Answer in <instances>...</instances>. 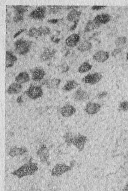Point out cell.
Here are the masks:
<instances>
[{
    "label": "cell",
    "mask_w": 128,
    "mask_h": 191,
    "mask_svg": "<svg viewBox=\"0 0 128 191\" xmlns=\"http://www.w3.org/2000/svg\"><path fill=\"white\" fill-rule=\"evenodd\" d=\"M92 65L88 62H85L82 64L78 68V72L81 73H83L88 72L92 68Z\"/></svg>",
    "instance_id": "cell-26"
},
{
    "label": "cell",
    "mask_w": 128,
    "mask_h": 191,
    "mask_svg": "<svg viewBox=\"0 0 128 191\" xmlns=\"http://www.w3.org/2000/svg\"><path fill=\"white\" fill-rule=\"evenodd\" d=\"M73 98L76 100H87L89 98V94L87 92L82 90V88H79L77 91L73 94Z\"/></svg>",
    "instance_id": "cell-13"
},
{
    "label": "cell",
    "mask_w": 128,
    "mask_h": 191,
    "mask_svg": "<svg viewBox=\"0 0 128 191\" xmlns=\"http://www.w3.org/2000/svg\"><path fill=\"white\" fill-rule=\"evenodd\" d=\"M15 80L17 83L20 84H24L30 81V77L27 72H21L16 77Z\"/></svg>",
    "instance_id": "cell-21"
},
{
    "label": "cell",
    "mask_w": 128,
    "mask_h": 191,
    "mask_svg": "<svg viewBox=\"0 0 128 191\" xmlns=\"http://www.w3.org/2000/svg\"><path fill=\"white\" fill-rule=\"evenodd\" d=\"M121 51H122L121 48H117L113 51L112 53V55L113 56H115L116 55H117L118 54L120 53Z\"/></svg>",
    "instance_id": "cell-37"
},
{
    "label": "cell",
    "mask_w": 128,
    "mask_h": 191,
    "mask_svg": "<svg viewBox=\"0 0 128 191\" xmlns=\"http://www.w3.org/2000/svg\"><path fill=\"white\" fill-rule=\"evenodd\" d=\"M38 169L37 163H34L30 160L28 163H25L18 169L12 172L11 174L20 179L25 176L34 175Z\"/></svg>",
    "instance_id": "cell-1"
},
{
    "label": "cell",
    "mask_w": 128,
    "mask_h": 191,
    "mask_svg": "<svg viewBox=\"0 0 128 191\" xmlns=\"http://www.w3.org/2000/svg\"><path fill=\"white\" fill-rule=\"evenodd\" d=\"M101 109V106L99 104L89 102L85 107V113L89 115H94L98 113Z\"/></svg>",
    "instance_id": "cell-10"
},
{
    "label": "cell",
    "mask_w": 128,
    "mask_h": 191,
    "mask_svg": "<svg viewBox=\"0 0 128 191\" xmlns=\"http://www.w3.org/2000/svg\"><path fill=\"white\" fill-rule=\"evenodd\" d=\"M103 78V75L100 73H95L93 74H88L82 79V81L85 84L91 85L96 84Z\"/></svg>",
    "instance_id": "cell-7"
},
{
    "label": "cell",
    "mask_w": 128,
    "mask_h": 191,
    "mask_svg": "<svg viewBox=\"0 0 128 191\" xmlns=\"http://www.w3.org/2000/svg\"><path fill=\"white\" fill-rule=\"evenodd\" d=\"M24 93L28 96L30 100H32L39 99L43 94L42 86L34 85H31L28 89L24 92Z\"/></svg>",
    "instance_id": "cell-2"
},
{
    "label": "cell",
    "mask_w": 128,
    "mask_h": 191,
    "mask_svg": "<svg viewBox=\"0 0 128 191\" xmlns=\"http://www.w3.org/2000/svg\"><path fill=\"white\" fill-rule=\"evenodd\" d=\"M111 16H109V14L103 13L96 16L94 18V20L99 25H101L107 23L111 20Z\"/></svg>",
    "instance_id": "cell-19"
},
{
    "label": "cell",
    "mask_w": 128,
    "mask_h": 191,
    "mask_svg": "<svg viewBox=\"0 0 128 191\" xmlns=\"http://www.w3.org/2000/svg\"><path fill=\"white\" fill-rule=\"evenodd\" d=\"M123 191H128V185H126L123 188Z\"/></svg>",
    "instance_id": "cell-43"
},
{
    "label": "cell",
    "mask_w": 128,
    "mask_h": 191,
    "mask_svg": "<svg viewBox=\"0 0 128 191\" xmlns=\"http://www.w3.org/2000/svg\"><path fill=\"white\" fill-rule=\"evenodd\" d=\"M69 69H70V67L67 65V64L63 61L60 63L59 65L58 66V71L61 73H66L69 71Z\"/></svg>",
    "instance_id": "cell-29"
},
{
    "label": "cell",
    "mask_w": 128,
    "mask_h": 191,
    "mask_svg": "<svg viewBox=\"0 0 128 191\" xmlns=\"http://www.w3.org/2000/svg\"><path fill=\"white\" fill-rule=\"evenodd\" d=\"M87 141V138L83 135H78L72 138V145H74L79 152L83 150Z\"/></svg>",
    "instance_id": "cell-5"
},
{
    "label": "cell",
    "mask_w": 128,
    "mask_h": 191,
    "mask_svg": "<svg viewBox=\"0 0 128 191\" xmlns=\"http://www.w3.org/2000/svg\"><path fill=\"white\" fill-rule=\"evenodd\" d=\"M107 94V92L106 91H103V92H101V94H99L97 97H98V98H102V97L106 96Z\"/></svg>",
    "instance_id": "cell-41"
},
{
    "label": "cell",
    "mask_w": 128,
    "mask_h": 191,
    "mask_svg": "<svg viewBox=\"0 0 128 191\" xmlns=\"http://www.w3.org/2000/svg\"><path fill=\"white\" fill-rule=\"evenodd\" d=\"M109 53L105 51L100 50L93 56V59L97 62H104L109 58Z\"/></svg>",
    "instance_id": "cell-15"
},
{
    "label": "cell",
    "mask_w": 128,
    "mask_h": 191,
    "mask_svg": "<svg viewBox=\"0 0 128 191\" xmlns=\"http://www.w3.org/2000/svg\"><path fill=\"white\" fill-rule=\"evenodd\" d=\"M92 48V44L89 41L85 40L81 42L77 46V49L81 52L89 50Z\"/></svg>",
    "instance_id": "cell-23"
},
{
    "label": "cell",
    "mask_w": 128,
    "mask_h": 191,
    "mask_svg": "<svg viewBox=\"0 0 128 191\" xmlns=\"http://www.w3.org/2000/svg\"><path fill=\"white\" fill-rule=\"evenodd\" d=\"M51 40L52 42H53L55 43H58L60 41V39H59L58 38L56 37L55 36H53L52 37H51Z\"/></svg>",
    "instance_id": "cell-40"
},
{
    "label": "cell",
    "mask_w": 128,
    "mask_h": 191,
    "mask_svg": "<svg viewBox=\"0 0 128 191\" xmlns=\"http://www.w3.org/2000/svg\"><path fill=\"white\" fill-rule=\"evenodd\" d=\"M6 67L10 68L15 65L17 61V57L12 52L6 51Z\"/></svg>",
    "instance_id": "cell-18"
},
{
    "label": "cell",
    "mask_w": 128,
    "mask_h": 191,
    "mask_svg": "<svg viewBox=\"0 0 128 191\" xmlns=\"http://www.w3.org/2000/svg\"><path fill=\"white\" fill-rule=\"evenodd\" d=\"M78 6H69L68 7V8H67V9H74L75 10V8H78Z\"/></svg>",
    "instance_id": "cell-42"
},
{
    "label": "cell",
    "mask_w": 128,
    "mask_h": 191,
    "mask_svg": "<svg viewBox=\"0 0 128 191\" xmlns=\"http://www.w3.org/2000/svg\"><path fill=\"white\" fill-rule=\"evenodd\" d=\"M119 108L123 111H127L128 110V102L127 100L123 101L119 104Z\"/></svg>",
    "instance_id": "cell-34"
},
{
    "label": "cell",
    "mask_w": 128,
    "mask_h": 191,
    "mask_svg": "<svg viewBox=\"0 0 128 191\" xmlns=\"http://www.w3.org/2000/svg\"><path fill=\"white\" fill-rule=\"evenodd\" d=\"M126 42H127L126 38L125 37H123V36H121V37L118 38L116 39L115 41V45L117 47H119L123 44H125Z\"/></svg>",
    "instance_id": "cell-31"
},
{
    "label": "cell",
    "mask_w": 128,
    "mask_h": 191,
    "mask_svg": "<svg viewBox=\"0 0 128 191\" xmlns=\"http://www.w3.org/2000/svg\"><path fill=\"white\" fill-rule=\"evenodd\" d=\"M82 13L80 11H78L77 10H73L69 13V14L67 16V20L74 23L73 26L70 28V30H74L75 28L77 27V22L80 19V17L81 16Z\"/></svg>",
    "instance_id": "cell-8"
},
{
    "label": "cell",
    "mask_w": 128,
    "mask_h": 191,
    "mask_svg": "<svg viewBox=\"0 0 128 191\" xmlns=\"http://www.w3.org/2000/svg\"><path fill=\"white\" fill-rule=\"evenodd\" d=\"M80 41V36L78 34H73L70 35L66 39L65 43L69 47H74L79 41Z\"/></svg>",
    "instance_id": "cell-16"
},
{
    "label": "cell",
    "mask_w": 128,
    "mask_h": 191,
    "mask_svg": "<svg viewBox=\"0 0 128 191\" xmlns=\"http://www.w3.org/2000/svg\"><path fill=\"white\" fill-rule=\"evenodd\" d=\"M27 151L28 149L26 147H12L10 150L9 155L13 158L21 156L25 154Z\"/></svg>",
    "instance_id": "cell-14"
},
{
    "label": "cell",
    "mask_w": 128,
    "mask_h": 191,
    "mask_svg": "<svg viewBox=\"0 0 128 191\" xmlns=\"http://www.w3.org/2000/svg\"><path fill=\"white\" fill-rule=\"evenodd\" d=\"M60 20H61V19H51V20H48V22H49V23H51V24H57L58 22H59Z\"/></svg>",
    "instance_id": "cell-39"
},
{
    "label": "cell",
    "mask_w": 128,
    "mask_h": 191,
    "mask_svg": "<svg viewBox=\"0 0 128 191\" xmlns=\"http://www.w3.org/2000/svg\"><path fill=\"white\" fill-rule=\"evenodd\" d=\"M38 30H40V31L41 32L42 35H48L50 33V28H48V27L46 26H41L38 28Z\"/></svg>",
    "instance_id": "cell-32"
},
{
    "label": "cell",
    "mask_w": 128,
    "mask_h": 191,
    "mask_svg": "<svg viewBox=\"0 0 128 191\" xmlns=\"http://www.w3.org/2000/svg\"><path fill=\"white\" fill-rule=\"evenodd\" d=\"M13 7H14L16 14L22 15V14L28 11V6H14Z\"/></svg>",
    "instance_id": "cell-28"
},
{
    "label": "cell",
    "mask_w": 128,
    "mask_h": 191,
    "mask_svg": "<svg viewBox=\"0 0 128 191\" xmlns=\"http://www.w3.org/2000/svg\"><path fill=\"white\" fill-rule=\"evenodd\" d=\"M105 7V6H94L92 7V10H103Z\"/></svg>",
    "instance_id": "cell-36"
},
{
    "label": "cell",
    "mask_w": 128,
    "mask_h": 191,
    "mask_svg": "<svg viewBox=\"0 0 128 191\" xmlns=\"http://www.w3.org/2000/svg\"><path fill=\"white\" fill-rule=\"evenodd\" d=\"M28 99H29L28 96L24 92L22 94H21L17 98L16 102L19 104L24 103L26 102H27L28 100Z\"/></svg>",
    "instance_id": "cell-30"
},
{
    "label": "cell",
    "mask_w": 128,
    "mask_h": 191,
    "mask_svg": "<svg viewBox=\"0 0 128 191\" xmlns=\"http://www.w3.org/2000/svg\"><path fill=\"white\" fill-rule=\"evenodd\" d=\"M28 35L30 37L34 38L38 37L42 35L38 28L35 27H32L29 30Z\"/></svg>",
    "instance_id": "cell-27"
},
{
    "label": "cell",
    "mask_w": 128,
    "mask_h": 191,
    "mask_svg": "<svg viewBox=\"0 0 128 191\" xmlns=\"http://www.w3.org/2000/svg\"><path fill=\"white\" fill-rule=\"evenodd\" d=\"M32 73V78L35 82L41 81L46 75V72L43 70L38 68H34L30 69Z\"/></svg>",
    "instance_id": "cell-11"
},
{
    "label": "cell",
    "mask_w": 128,
    "mask_h": 191,
    "mask_svg": "<svg viewBox=\"0 0 128 191\" xmlns=\"http://www.w3.org/2000/svg\"><path fill=\"white\" fill-rule=\"evenodd\" d=\"M76 112V108L71 105L65 106L61 109V115L65 117H69L72 116Z\"/></svg>",
    "instance_id": "cell-17"
},
{
    "label": "cell",
    "mask_w": 128,
    "mask_h": 191,
    "mask_svg": "<svg viewBox=\"0 0 128 191\" xmlns=\"http://www.w3.org/2000/svg\"><path fill=\"white\" fill-rule=\"evenodd\" d=\"M23 20H24V17H23L22 15H20V14H16V15L13 18V21L14 22H22Z\"/></svg>",
    "instance_id": "cell-35"
},
{
    "label": "cell",
    "mask_w": 128,
    "mask_h": 191,
    "mask_svg": "<svg viewBox=\"0 0 128 191\" xmlns=\"http://www.w3.org/2000/svg\"><path fill=\"white\" fill-rule=\"evenodd\" d=\"M99 26H100V25L97 24L94 20H89L85 26V31L86 32L91 31H92L96 28H98Z\"/></svg>",
    "instance_id": "cell-25"
},
{
    "label": "cell",
    "mask_w": 128,
    "mask_h": 191,
    "mask_svg": "<svg viewBox=\"0 0 128 191\" xmlns=\"http://www.w3.org/2000/svg\"><path fill=\"white\" fill-rule=\"evenodd\" d=\"M25 31H26V28H22V29L20 30L17 32H16V33L14 35L13 37L15 38L16 37H18L19 35H20L23 32Z\"/></svg>",
    "instance_id": "cell-38"
},
{
    "label": "cell",
    "mask_w": 128,
    "mask_h": 191,
    "mask_svg": "<svg viewBox=\"0 0 128 191\" xmlns=\"http://www.w3.org/2000/svg\"><path fill=\"white\" fill-rule=\"evenodd\" d=\"M61 80L60 79L54 78L46 80V86L48 89H55L59 87Z\"/></svg>",
    "instance_id": "cell-22"
},
{
    "label": "cell",
    "mask_w": 128,
    "mask_h": 191,
    "mask_svg": "<svg viewBox=\"0 0 128 191\" xmlns=\"http://www.w3.org/2000/svg\"><path fill=\"white\" fill-rule=\"evenodd\" d=\"M55 55V51L52 48H44L41 54V59L43 61L50 60Z\"/></svg>",
    "instance_id": "cell-12"
},
{
    "label": "cell",
    "mask_w": 128,
    "mask_h": 191,
    "mask_svg": "<svg viewBox=\"0 0 128 191\" xmlns=\"http://www.w3.org/2000/svg\"><path fill=\"white\" fill-rule=\"evenodd\" d=\"M37 156L41 162L46 163L49 158V151L45 144H42L36 152Z\"/></svg>",
    "instance_id": "cell-6"
},
{
    "label": "cell",
    "mask_w": 128,
    "mask_h": 191,
    "mask_svg": "<svg viewBox=\"0 0 128 191\" xmlns=\"http://www.w3.org/2000/svg\"><path fill=\"white\" fill-rule=\"evenodd\" d=\"M47 7L49 12L52 13H55L58 12L60 8V6H48Z\"/></svg>",
    "instance_id": "cell-33"
},
{
    "label": "cell",
    "mask_w": 128,
    "mask_h": 191,
    "mask_svg": "<svg viewBox=\"0 0 128 191\" xmlns=\"http://www.w3.org/2000/svg\"><path fill=\"white\" fill-rule=\"evenodd\" d=\"M22 88V84L19 83H13L7 90V93L11 94H18Z\"/></svg>",
    "instance_id": "cell-20"
},
{
    "label": "cell",
    "mask_w": 128,
    "mask_h": 191,
    "mask_svg": "<svg viewBox=\"0 0 128 191\" xmlns=\"http://www.w3.org/2000/svg\"><path fill=\"white\" fill-rule=\"evenodd\" d=\"M78 86V83L74 80H71L67 82L63 88V90L69 92L75 89Z\"/></svg>",
    "instance_id": "cell-24"
},
{
    "label": "cell",
    "mask_w": 128,
    "mask_h": 191,
    "mask_svg": "<svg viewBox=\"0 0 128 191\" xmlns=\"http://www.w3.org/2000/svg\"><path fill=\"white\" fill-rule=\"evenodd\" d=\"M46 13V7L44 6L39 7L36 9L32 11L30 16L32 19L36 20H42L43 19Z\"/></svg>",
    "instance_id": "cell-9"
},
{
    "label": "cell",
    "mask_w": 128,
    "mask_h": 191,
    "mask_svg": "<svg viewBox=\"0 0 128 191\" xmlns=\"http://www.w3.org/2000/svg\"><path fill=\"white\" fill-rule=\"evenodd\" d=\"M31 47V42L20 39L16 42V51L20 55L28 53Z\"/></svg>",
    "instance_id": "cell-3"
},
{
    "label": "cell",
    "mask_w": 128,
    "mask_h": 191,
    "mask_svg": "<svg viewBox=\"0 0 128 191\" xmlns=\"http://www.w3.org/2000/svg\"><path fill=\"white\" fill-rule=\"evenodd\" d=\"M72 169L71 166H67L65 163H59L56 164L52 170L51 175L53 176L58 177L63 174L68 172Z\"/></svg>",
    "instance_id": "cell-4"
}]
</instances>
